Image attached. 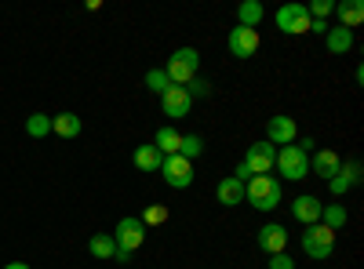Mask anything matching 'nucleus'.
<instances>
[{
	"instance_id": "f257e3e1",
	"label": "nucleus",
	"mask_w": 364,
	"mask_h": 269,
	"mask_svg": "<svg viewBox=\"0 0 364 269\" xmlns=\"http://www.w3.org/2000/svg\"><path fill=\"white\" fill-rule=\"evenodd\" d=\"M281 197H284L281 178H273V175H252L245 182V200L255 204L259 212H273V207L281 204Z\"/></svg>"
},
{
	"instance_id": "f03ea898",
	"label": "nucleus",
	"mask_w": 364,
	"mask_h": 269,
	"mask_svg": "<svg viewBox=\"0 0 364 269\" xmlns=\"http://www.w3.org/2000/svg\"><path fill=\"white\" fill-rule=\"evenodd\" d=\"M197 70H200V55H197V48H178V51L168 58L164 77H168V84H175V87H186V84L197 77Z\"/></svg>"
},
{
	"instance_id": "7ed1b4c3",
	"label": "nucleus",
	"mask_w": 364,
	"mask_h": 269,
	"mask_svg": "<svg viewBox=\"0 0 364 269\" xmlns=\"http://www.w3.org/2000/svg\"><path fill=\"white\" fill-rule=\"evenodd\" d=\"M273 168H277L288 182H299V178L310 175V153H302L299 146H281L277 149V160H273Z\"/></svg>"
},
{
	"instance_id": "20e7f679",
	"label": "nucleus",
	"mask_w": 364,
	"mask_h": 269,
	"mask_svg": "<svg viewBox=\"0 0 364 269\" xmlns=\"http://www.w3.org/2000/svg\"><path fill=\"white\" fill-rule=\"evenodd\" d=\"M302 251H306L310 258H328L331 251H336V233H331L328 226H321V222L306 226V233H302Z\"/></svg>"
},
{
	"instance_id": "39448f33",
	"label": "nucleus",
	"mask_w": 364,
	"mask_h": 269,
	"mask_svg": "<svg viewBox=\"0 0 364 269\" xmlns=\"http://www.w3.org/2000/svg\"><path fill=\"white\" fill-rule=\"evenodd\" d=\"M161 175H164V182L171 186V190H190V182H193V160H186V157H164L161 160Z\"/></svg>"
},
{
	"instance_id": "423d86ee",
	"label": "nucleus",
	"mask_w": 364,
	"mask_h": 269,
	"mask_svg": "<svg viewBox=\"0 0 364 269\" xmlns=\"http://www.w3.org/2000/svg\"><path fill=\"white\" fill-rule=\"evenodd\" d=\"M113 241H117V251L132 255V251H139L142 241H146V226H142L139 219H120L117 229H113Z\"/></svg>"
},
{
	"instance_id": "0eeeda50",
	"label": "nucleus",
	"mask_w": 364,
	"mask_h": 269,
	"mask_svg": "<svg viewBox=\"0 0 364 269\" xmlns=\"http://www.w3.org/2000/svg\"><path fill=\"white\" fill-rule=\"evenodd\" d=\"M277 26L281 33H310V15H306V4H284L277 11Z\"/></svg>"
},
{
	"instance_id": "6e6552de",
	"label": "nucleus",
	"mask_w": 364,
	"mask_h": 269,
	"mask_svg": "<svg viewBox=\"0 0 364 269\" xmlns=\"http://www.w3.org/2000/svg\"><path fill=\"white\" fill-rule=\"evenodd\" d=\"M273 160H277V146H269V142H255V146H248V153H245V164L252 175H266L269 168H273Z\"/></svg>"
},
{
	"instance_id": "1a4fd4ad",
	"label": "nucleus",
	"mask_w": 364,
	"mask_h": 269,
	"mask_svg": "<svg viewBox=\"0 0 364 269\" xmlns=\"http://www.w3.org/2000/svg\"><path fill=\"white\" fill-rule=\"evenodd\" d=\"M226 48H230V55H237V58H252V55L259 51V29H245V26L230 29Z\"/></svg>"
},
{
	"instance_id": "9d476101",
	"label": "nucleus",
	"mask_w": 364,
	"mask_h": 269,
	"mask_svg": "<svg viewBox=\"0 0 364 269\" xmlns=\"http://www.w3.org/2000/svg\"><path fill=\"white\" fill-rule=\"evenodd\" d=\"M295 135H299L295 116H269V124H266V142L269 146H295Z\"/></svg>"
},
{
	"instance_id": "9b49d317",
	"label": "nucleus",
	"mask_w": 364,
	"mask_h": 269,
	"mask_svg": "<svg viewBox=\"0 0 364 269\" xmlns=\"http://www.w3.org/2000/svg\"><path fill=\"white\" fill-rule=\"evenodd\" d=\"M161 106H164V116H171V121H178V116H186L190 109H193V99H190V92L186 87H168V92L161 95Z\"/></svg>"
},
{
	"instance_id": "f8f14e48",
	"label": "nucleus",
	"mask_w": 364,
	"mask_h": 269,
	"mask_svg": "<svg viewBox=\"0 0 364 269\" xmlns=\"http://www.w3.org/2000/svg\"><path fill=\"white\" fill-rule=\"evenodd\" d=\"M255 244H259L266 255H281V251H288V229H284V226H277V222H269V226H262V229H259Z\"/></svg>"
},
{
	"instance_id": "ddd939ff",
	"label": "nucleus",
	"mask_w": 364,
	"mask_h": 269,
	"mask_svg": "<svg viewBox=\"0 0 364 269\" xmlns=\"http://www.w3.org/2000/svg\"><path fill=\"white\" fill-rule=\"evenodd\" d=\"M321 212H324V204L317 200V197H295V204H291V215L302 222V226H314V222H321Z\"/></svg>"
},
{
	"instance_id": "4468645a",
	"label": "nucleus",
	"mask_w": 364,
	"mask_h": 269,
	"mask_svg": "<svg viewBox=\"0 0 364 269\" xmlns=\"http://www.w3.org/2000/svg\"><path fill=\"white\" fill-rule=\"evenodd\" d=\"M339 164H343V160L331 153V149H317L314 160H310V171L321 175V178H331V175H339Z\"/></svg>"
},
{
	"instance_id": "2eb2a0df",
	"label": "nucleus",
	"mask_w": 364,
	"mask_h": 269,
	"mask_svg": "<svg viewBox=\"0 0 364 269\" xmlns=\"http://www.w3.org/2000/svg\"><path fill=\"white\" fill-rule=\"evenodd\" d=\"M336 15H339V26L357 29L364 22V4L360 0H343V4H336Z\"/></svg>"
},
{
	"instance_id": "dca6fc26",
	"label": "nucleus",
	"mask_w": 364,
	"mask_h": 269,
	"mask_svg": "<svg viewBox=\"0 0 364 269\" xmlns=\"http://www.w3.org/2000/svg\"><path fill=\"white\" fill-rule=\"evenodd\" d=\"M161 149L157 146H139L135 153H132V164L139 168V171H161Z\"/></svg>"
},
{
	"instance_id": "f3484780",
	"label": "nucleus",
	"mask_w": 364,
	"mask_h": 269,
	"mask_svg": "<svg viewBox=\"0 0 364 269\" xmlns=\"http://www.w3.org/2000/svg\"><path fill=\"white\" fill-rule=\"evenodd\" d=\"M215 197H219V204L233 207V204H240V200H245V182H237V178L230 175V178H223V182L215 186Z\"/></svg>"
},
{
	"instance_id": "a211bd4d",
	"label": "nucleus",
	"mask_w": 364,
	"mask_h": 269,
	"mask_svg": "<svg viewBox=\"0 0 364 269\" xmlns=\"http://www.w3.org/2000/svg\"><path fill=\"white\" fill-rule=\"evenodd\" d=\"M51 131L63 138H77L80 135V116L77 113H55L51 116Z\"/></svg>"
},
{
	"instance_id": "6ab92c4d",
	"label": "nucleus",
	"mask_w": 364,
	"mask_h": 269,
	"mask_svg": "<svg viewBox=\"0 0 364 269\" xmlns=\"http://www.w3.org/2000/svg\"><path fill=\"white\" fill-rule=\"evenodd\" d=\"M154 146L161 149V157H175V153H178V146H182V135H178V131H175L171 124H164V128L157 131Z\"/></svg>"
},
{
	"instance_id": "aec40b11",
	"label": "nucleus",
	"mask_w": 364,
	"mask_h": 269,
	"mask_svg": "<svg viewBox=\"0 0 364 269\" xmlns=\"http://www.w3.org/2000/svg\"><path fill=\"white\" fill-rule=\"evenodd\" d=\"M350 48H353V29H346V26L328 29V51L331 55H346Z\"/></svg>"
},
{
	"instance_id": "412c9836",
	"label": "nucleus",
	"mask_w": 364,
	"mask_h": 269,
	"mask_svg": "<svg viewBox=\"0 0 364 269\" xmlns=\"http://www.w3.org/2000/svg\"><path fill=\"white\" fill-rule=\"evenodd\" d=\"M87 251L91 255H95V258H113L117 255V241H113V233H95V236H91V241H87Z\"/></svg>"
},
{
	"instance_id": "4be33fe9",
	"label": "nucleus",
	"mask_w": 364,
	"mask_h": 269,
	"mask_svg": "<svg viewBox=\"0 0 364 269\" xmlns=\"http://www.w3.org/2000/svg\"><path fill=\"white\" fill-rule=\"evenodd\" d=\"M237 26H245V29H259V22H262V4L259 0H245V4L237 8Z\"/></svg>"
},
{
	"instance_id": "5701e85b",
	"label": "nucleus",
	"mask_w": 364,
	"mask_h": 269,
	"mask_svg": "<svg viewBox=\"0 0 364 269\" xmlns=\"http://www.w3.org/2000/svg\"><path fill=\"white\" fill-rule=\"evenodd\" d=\"M321 226H328L331 233L343 229V226H346V207H343V204H328L324 212H321Z\"/></svg>"
},
{
	"instance_id": "b1692460",
	"label": "nucleus",
	"mask_w": 364,
	"mask_h": 269,
	"mask_svg": "<svg viewBox=\"0 0 364 269\" xmlns=\"http://www.w3.org/2000/svg\"><path fill=\"white\" fill-rule=\"evenodd\" d=\"M51 131V116L48 113H33V116H29V121H26V135H33V138H44Z\"/></svg>"
},
{
	"instance_id": "393cba45",
	"label": "nucleus",
	"mask_w": 364,
	"mask_h": 269,
	"mask_svg": "<svg viewBox=\"0 0 364 269\" xmlns=\"http://www.w3.org/2000/svg\"><path fill=\"white\" fill-rule=\"evenodd\" d=\"M204 153V138L200 135H182V146H178V157H186V160H193V157H200Z\"/></svg>"
},
{
	"instance_id": "a878e982",
	"label": "nucleus",
	"mask_w": 364,
	"mask_h": 269,
	"mask_svg": "<svg viewBox=\"0 0 364 269\" xmlns=\"http://www.w3.org/2000/svg\"><path fill=\"white\" fill-rule=\"evenodd\" d=\"M142 226H161V222H168V207H161V204H149L146 212H142V219H139Z\"/></svg>"
},
{
	"instance_id": "bb28decb",
	"label": "nucleus",
	"mask_w": 364,
	"mask_h": 269,
	"mask_svg": "<svg viewBox=\"0 0 364 269\" xmlns=\"http://www.w3.org/2000/svg\"><path fill=\"white\" fill-rule=\"evenodd\" d=\"M146 87H149V92H157V95H164L171 84H168L164 70H149V73H146Z\"/></svg>"
},
{
	"instance_id": "cd10ccee",
	"label": "nucleus",
	"mask_w": 364,
	"mask_h": 269,
	"mask_svg": "<svg viewBox=\"0 0 364 269\" xmlns=\"http://www.w3.org/2000/svg\"><path fill=\"white\" fill-rule=\"evenodd\" d=\"M339 171L346 175V182H350V186H357L360 178H364V175H360V160H346V164H339Z\"/></svg>"
},
{
	"instance_id": "c85d7f7f",
	"label": "nucleus",
	"mask_w": 364,
	"mask_h": 269,
	"mask_svg": "<svg viewBox=\"0 0 364 269\" xmlns=\"http://www.w3.org/2000/svg\"><path fill=\"white\" fill-rule=\"evenodd\" d=\"M331 11H336V4H331V0H314V4L306 8L310 18H324V15H331Z\"/></svg>"
},
{
	"instance_id": "c756f323",
	"label": "nucleus",
	"mask_w": 364,
	"mask_h": 269,
	"mask_svg": "<svg viewBox=\"0 0 364 269\" xmlns=\"http://www.w3.org/2000/svg\"><path fill=\"white\" fill-rule=\"evenodd\" d=\"M186 92H190V99H193V95H197V99H208V95H211V84L200 80V77H193V80L186 84Z\"/></svg>"
},
{
	"instance_id": "7c9ffc66",
	"label": "nucleus",
	"mask_w": 364,
	"mask_h": 269,
	"mask_svg": "<svg viewBox=\"0 0 364 269\" xmlns=\"http://www.w3.org/2000/svg\"><path fill=\"white\" fill-rule=\"evenodd\" d=\"M328 186H331V193H336V197H343V193L350 190V182H346V175H343V171H339V175H331V178H328Z\"/></svg>"
},
{
	"instance_id": "2f4dec72",
	"label": "nucleus",
	"mask_w": 364,
	"mask_h": 269,
	"mask_svg": "<svg viewBox=\"0 0 364 269\" xmlns=\"http://www.w3.org/2000/svg\"><path fill=\"white\" fill-rule=\"evenodd\" d=\"M269 269H295V262L288 258V251H281V255H269Z\"/></svg>"
},
{
	"instance_id": "473e14b6",
	"label": "nucleus",
	"mask_w": 364,
	"mask_h": 269,
	"mask_svg": "<svg viewBox=\"0 0 364 269\" xmlns=\"http://www.w3.org/2000/svg\"><path fill=\"white\" fill-rule=\"evenodd\" d=\"M310 33H328V22L324 18H310Z\"/></svg>"
},
{
	"instance_id": "72a5a7b5",
	"label": "nucleus",
	"mask_w": 364,
	"mask_h": 269,
	"mask_svg": "<svg viewBox=\"0 0 364 269\" xmlns=\"http://www.w3.org/2000/svg\"><path fill=\"white\" fill-rule=\"evenodd\" d=\"M4 269H29V265H26V262H8Z\"/></svg>"
}]
</instances>
